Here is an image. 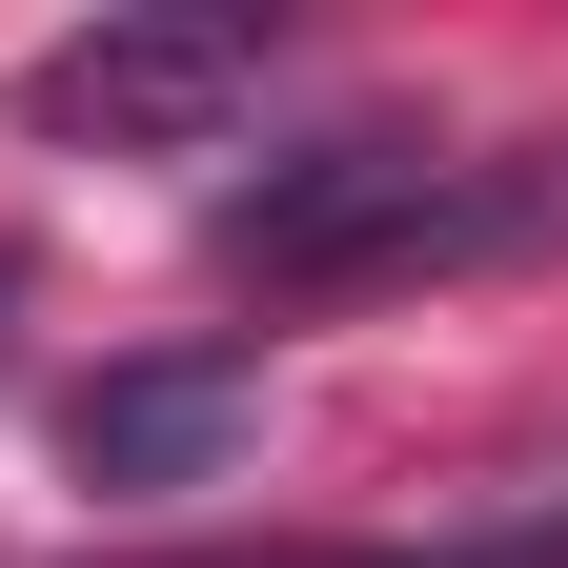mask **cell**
<instances>
[{
  "instance_id": "cell-2",
  "label": "cell",
  "mask_w": 568,
  "mask_h": 568,
  "mask_svg": "<svg viewBox=\"0 0 568 568\" xmlns=\"http://www.w3.org/2000/svg\"><path fill=\"white\" fill-rule=\"evenodd\" d=\"M244 447H264V345H142V366H102L82 406H61V467L122 487V508L224 487Z\"/></svg>"
},
{
  "instance_id": "cell-1",
  "label": "cell",
  "mask_w": 568,
  "mask_h": 568,
  "mask_svg": "<svg viewBox=\"0 0 568 568\" xmlns=\"http://www.w3.org/2000/svg\"><path fill=\"white\" fill-rule=\"evenodd\" d=\"M244 82H264V21H244V0H163V21L41 41V61H21V122H41V142H203Z\"/></svg>"
}]
</instances>
